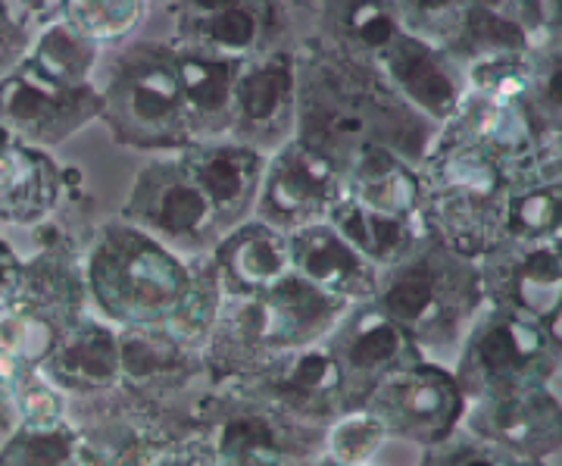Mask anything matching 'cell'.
<instances>
[{
  "mask_svg": "<svg viewBox=\"0 0 562 466\" xmlns=\"http://www.w3.org/2000/svg\"><path fill=\"white\" fill-rule=\"evenodd\" d=\"M438 132L435 122L387 85L379 66L347 57L325 41H313L297 54L294 138L341 176L366 147H387L419 166Z\"/></svg>",
  "mask_w": 562,
  "mask_h": 466,
  "instance_id": "6da1fadb",
  "label": "cell"
},
{
  "mask_svg": "<svg viewBox=\"0 0 562 466\" xmlns=\"http://www.w3.org/2000/svg\"><path fill=\"white\" fill-rule=\"evenodd\" d=\"M422 220L428 232L462 257L482 260L506 232L509 163L441 129L419 163Z\"/></svg>",
  "mask_w": 562,
  "mask_h": 466,
  "instance_id": "7a4b0ae2",
  "label": "cell"
},
{
  "mask_svg": "<svg viewBox=\"0 0 562 466\" xmlns=\"http://www.w3.org/2000/svg\"><path fill=\"white\" fill-rule=\"evenodd\" d=\"M347 307L294 273L260 295L222 298L220 320L203 351L213 382L244 379L281 354L319 345Z\"/></svg>",
  "mask_w": 562,
  "mask_h": 466,
  "instance_id": "3957f363",
  "label": "cell"
},
{
  "mask_svg": "<svg viewBox=\"0 0 562 466\" xmlns=\"http://www.w3.org/2000/svg\"><path fill=\"white\" fill-rule=\"evenodd\" d=\"M428 360L447 364L484 307L479 260L428 235L401 264L382 269L372 298Z\"/></svg>",
  "mask_w": 562,
  "mask_h": 466,
  "instance_id": "277c9868",
  "label": "cell"
},
{
  "mask_svg": "<svg viewBox=\"0 0 562 466\" xmlns=\"http://www.w3.org/2000/svg\"><path fill=\"white\" fill-rule=\"evenodd\" d=\"M85 282L91 310L110 323H169L191 288V260L120 217L88 244Z\"/></svg>",
  "mask_w": 562,
  "mask_h": 466,
  "instance_id": "5b68a950",
  "label": "cell"
},
{
  "mask_svg": "<svg viewBox=\"0 0 562 466\" xmlns=\"http://www.w3.org/2000/svg\"><path fill=\"white\" fill-rule=\"evenodd\" d=\"M98 88L103 98L101 122L116 144L172 154L194 144L172 41L125 44Z\"/></svg>",
  "mask_w": 562,
  "mask_h": 466,
  "instance_id": "8992f818",
  "label": "cell"
},
{
  "mask_svg": "<svg viewBox=\"0 0 562 466\" xmlns=\"http://www.w3.org/2000/svg\"><path fill=\"white\" fill-rule=\"evenodd\" d=\"M216 466H303L322 457L325 429L303 426L238 382L206 388L198 426Z\"/></svg>",
  "mask_w": 562,
  "mask_h": 466,
  "instance_id": "52a82bcc",
  "label": "cell"
},
{
  "mask_svg": "<svg viewBox=\"0 0 562 466\" xmlns=\"http://www.w3.org/2000/svg\"><path fill=\"white\" fill-rule=\"evenodd\" d=\"M560 366L562 351L541 323L484 301L453 357V376L465 401H475L550 386Z\"/></svg>",
  "mask_w": 562,
  "mask_h": 466,
  "instance_id": "ba28073f",
  "label": "cell"
},
{
  "mask_svg": "<svg viewBox=\"0 0 562 466\" xmlns=\"http://www.w3.org/2000/svg\"><path fill=\"white\" fill-rule=\"evenodd\" d=\"M122 220L144 229L184 260L210 254L222 238L213 203L179 154L172 160H150L140 169L122 203Z\"/></svg>",
  "mask_w": 562,
  "mask_h": 466,
  "instance_id": "9c48e42d",
  "label": "cell"
},
{
  "mask_svg": "<svg viewBox=\"0 0 562 466\" xmlns=\"http://www.w3.org/2000/svg\"><path fill=\"white\" fill-rule=\"evenodd\" d=\"M465 404L453 366L419 360L387 376L362 407L382 420L387 439L431 447L462 426Z\"/></svg>",
  "mask_w": 562,
  "mask_h": 466,
  "instance_id": "30bf717a",
  "label": "cell"
},
{
  "mask_svg": "<svg viewBox=\"0 0 562 466\" xmlns=\"http://www.w3.org/2000/svg\"><path fill=\"white\" fill-rule=\"evenodd\" d=\"M120 391L135 404L160 410L216 386L201 347L184 342L166 323L120 325Z\"/></svg>",
  "mask_w": 562,
  "mask_h": 466,
  "instance_id": "8fae6325",
  "label": "cell"
},
{
  "mask_svg": "<svg viewBox=\"0 0 562 466\" xmlns=\"http://www.w3.org/2000/svg\"><path fill=\"white\" fill-rule=\"evenodd\" d=\"M325 347L341 369L347 407L366 404L369 395L403 366L428 360L375 301L347 307L338 325L328 332Z\"/></svg>",
  "mask_w": 562,
  "mask_h": 466,
  "instance_id": "7c38bea8",
  "label": "cell"
},
{
  "mask_svg": "<svg viewBox=\"0 0 562 466\" xmlns=\"http://www.w3.org/2000/svg\"><path fill=\"white\" fill-rule=\"evenodd\" d=\"M101 110L98 81L81 88H60L25 73L22 66L0 79V129L44 151L101 120Z\"/></svg>",
  "mask_w": 562,
  "mask_h": 466,
  "instance_id": "4fadbf2b",
  "label": "cell"
},
{
  "mask_svg": "<svg viewBox=\"0 0 562 466\" xmlns=\"http://www.w3.org/2000/svg\"><path fill=\"white\" fill-rule=\"evenodd\" d=\"M297 129V57L266 51L238 63L232 95V142L250 144L262 154L279 151Z\"/></svg>",
  "mask_w": 562,
  "mask_h": 466,
  "instance_id": "5bb4252c",
  "label": "cell"
},
{
  "mask_svg": "<svg viewBox=\"0 0 562 466\" xmlns=\"http://www.w3.org/2000/svg\"><path fill=\"white\" fill-rule=\"evenodd\" d=\"M341 198V173L297 138L269 154L254 217L276 225L284 235L303 225L325 223Z\"/></svg>",
  "mask_w": 562,
  "mask_h": 466,
  "instance_id": "9a60e30c",
  "label": "cell"
},
{
  "mask_svg": "<svg viewBox=\"0 0 562 466\" xmlns=\"http://www.w3.org/2000/svg\"><path fill=\"white\" fill-rule=\"evenodd\" d=\"M232 382L254 391L266 404H272L303 426L325 429L344 410H350L344 395L341 369L325 342L281 354L276 360L262 364L257 373Z\"/></svg>",
  "mask_w": 562,
  "mask_h": 466,
  "instance_id": "2e32d148",
  "label": "cell"
},
{
  "mask_svg": "<svg viewBox=\"0 0 562 466\" xmlns=\"http://www.w3.org/2000/svg\"><path fill=\"white\" fill-rule=\"evenodd\" d=\"M462 429L516 461L550 464L562 454V401L550 386L475 398L465 404Z\"/></svg>",
  "mask_w": 562,
  "mask_h": 466,
  "instance_id": "e0dca14e",
  "label": "cell"
},
{
  "mask_svg": "<svg viewBox=\"0 0 562 466\" xmlns=\"http://www.w3.org/2000/svg\"><path fill=\"white\" fill-rule=\"evenodd\" d=\"M279 32L276 0H179L172 44L241 63L276 51Z\"/></svg>",
  "mask_w": 562,
  "mask_h": 466,
  "instance_id": "ac0fdd59",
  "label": "cell"
},
{
  "mask_svg": "<svg viewBox=\"0 0 562 466\" xmlns=\"http://www.w3.org/2000/svg\"><path fill=\"white\" fill-rule=\"evenodd\" d=\"M484 301L547 323L562 301V257L550 242L506 238L479 260Z\"/></svg>",
  "mask_w": 562,
  "mask_h": 466,
  "instance_id": "d6986e66",
  "label": "cell"
},
{
  "mask_svg": "<svg viewBox=\"0 0 562 466\" xmlns=\"http://www.w3.org/2000/svg\"><path fill=\"white\" fill-rule=\"evenodd\" d=\"M44 379L69 401H91L116 391L122 382L120 325L88 310L69 325L38 366Z\"/></svg>",
  "mask_w": 562,
  "mask_h": 466,
  "instance_id": "ffe728a7",
  "label": "cell"
},
{
  "mask_svg": "<svg viewBox=\"0 0 562 466\" xmlns=\"http://www.w3.org/2000/svg\"><path fill=\"white\" fill-rule=\"evenodd\" d=\"M379 69L403 101L416 107L438 129L460 110L465 98V76L460 63L443 47L413 32H403L387 47V54L379 60Z\"/></svg>",
  "mask_w": 562,
  "mask_h": 466,
  "instance_id": "44dd1931",
  "label": "cell"
},
{
  "mask_svg": "<svg viewBox=\"0 0 562 466\" xmlns=\"http://www.w3.org/2000/svg\"><path fill=\"white\" fill-rule=\"evenodd\" d=\"M179 157L213 203L222 235L254 217L269 154L250 144L220 138V142L188 144L184 151H179Z\"/></svg>",
  "mask_w": 562,
  "mask_h": 466,
  "instance_id": "7402d4cb",
  "label": "cell"
},
{
  "mask_svg": "<svg viewBox=\"0 0 562 466\" xmlns=\"http://www.w3.org/2000/svg\"><path fill=\"white\" fill-rule=\"evenodd\" d=\"M288 247H291V273L301 276L303 282L347 304L375 298L382 269L369 264L331 223H313L291 232Z\"/></svg>",
  "mask_w": 562,
  "mask_h": 466,
  "instance_id": "603a6c76",
  "label": "cell"
},
{
  "mask_svg": "<svg viewBox=\"0 0 562 466\" xmlns=\"http://www.w3.org/2000/svg\"><path fill=\"white\" fill-rule=\"evenodd\" d=\"M10 307H22L57 329H69L81 313L91 310L85 282V254L69 238H47L35 257L22 260L16 298Z\"/></svg>",
  "mask_w": 562,
  "mask_h": 466,
  "instance_id": "cb8c5ba5",
  "label": "cell"
},
{
  "mask_svg": "<svg viewBox=\"0 0 562 466\" xmlns=\"http://www.w3.org/2000/svg\"><path fill=\"white\" fill-rule=\"evenodd\" d=\"M225 298H250L291 276L288 235L257 217L228 229L210 251Z\"/></svg>",
  "mask_w": 562,
  "mask_h": 466,
  "instance_id": "d4e9b609",
  "label": "cell"
},
{
  "mask_svg": "<svg viewBox=\"0 0 562 466\" xmlns=\"http://www.w3.org/2000/svg\"><path fill=\"white\" fill-rule=\"evenodd\" d=\"M66 173L50 151L0 129V223L44 225L63 201Z\"/></svg>",
  "mask_w": 562,
  "mask_h": 466,
  "instance_id": "484cf974",
  "label": "cell"
},
{
  "mask_svg": "<svg viewBox=\"0 0 562 466\" xmlns=\"http://www.w3.org/2000/svg\"><path fill=\"white\" fill-rule=\"evenodd\" d=\"M506 232L519 242H553L562 232V147H535L509 163Z\"/></svg>",
  "mask_w": 562,
  "mask_h": 466,
  "instance_id": "4316f807",
  "label": "cell"
},
{
  "mask_svg": "<svg viewBox=\"0 0 562 466\" xmlns=\"http://www.w3.org/2000/svg\"><path fill=\"white\" fill-rule=\"evenodd\" d=\"M341 191L350 201L362 203L384 217L422 220L419 166L406 163L387 147H366L344 169Z\"/></svg>",
  "mask_w": 562,
  "mask_h": 466,
  "instance_id": "83f0119b",
  "label": "cell"
},
{
  "mask_svg": "<svg viewBox=\"0 0 562 466\" xmlns=\"http://www.w3.org/2000/svg\"><path fill=\"white\" fill-rule=\"evenodd\" d=\"M176 63H179L181 95H184V107H188V122H191L194 142L228 138L238 60L203 54V51H191V47H179L176 44Z\"/></svg>",
  "mask_w": 562,
  "mask_h": 466,
  "instance_id": "f1b7e54d",
  "label": "cell"
},
{
  "mask_svg": "<svg viewBox=\"0 0 562 466\" xmlns=\"http://www.w3.org/2000/svg\"><path fill=\"white\" fill-rule=\"evenodd\" d=\"M347 242L360 251L369 264H375L379 269L401 264L406 260L416 247H419L431 232L425 220H397V217H384L375 213L362 203L350 201L341 191V198L335 201L328 220Z\"/></svg>",
  "mask_w": 562,
  "mask_h": 466,
  "instance_id": "f546056e",
  "label": "cell"
},
{
  "mask_svg": "<svg viewBox=\"0 0 562 466\" xmlns=\"http://www.w3.org/2000/svg\"><path fill=\"white\" fill-rule=\"evenodd\" d=\"M325 16L331 20V47L372 66L406 32L394 0H325Z\"/></svg>",
  "mask_w": 562,
  "mask_h": 466,
  "instance_id": "4dcf8cb0",
  "label": "cell"
},
{
  "mask_svg": "<svg viewBox=\"0 0 562 466\" xmlns=\"http://www.w3.org/2000/svg\"><path fill=\"white\" fill-rule=\"evenodd\" d=\"M101 57L103 47L79 35L76 29H69L63 20H54L41 25L38 35H32V47L20 66L50 85L81 88L94 81L101 69Z\"/></svg>",
  "mask_w": 562,
  "mask_h": 466,
  "instance_id": "1f68e13d",
  "label": "cell"
},
{
  "mask_svg": "<svg viewBox=\"0 0 562 466\" xmlns=\"http://www.w3.org/2000/svg\"><path fill=\"white\" fill-rule=\"evenodd\" d=\"M519 107L543 147H562V47L541 41L531 51V81Z\"/></svg>",
  "mask_w": 562,
  "mask_h": 466,
  "instance_id": "d6a6232c",
  "label": "cell"
},
{
  "mask_svg": "<svg viewBox=\"0 0 562 466\" xmlns=\"http://www.w3.org/2000/svg\"><path fill=\"white\" fill-rule=\"evenodd\" d=\"M0 466H88V457L72 420L20 423L0 445Z\"/></svg>",
  "mask_w": 562,
  "mask_h": 466,
  "instance_id": "836d02e7",
  "label": "cell"
},
{
  "mask_svg": "<svg viewBox=\"0 0 562 466\" xmlns=\"http://www.w3.org/2000/svg\"><path fill=\"white\" fill-rule=\"evenodd\" d=\"M147 7L150 0H63L57 20L98 47H113L138 32Z\"/></svg>",
  "mask_w": 562,
  "mask_h": 466,
  "instance_id": "e575fe53",
  "label": "cell"
},
{
  "mask_svg": "<svg viewBox=\"0 0 562 466\" xmlns=\"http://www.w3.org/2000/svg\"><path fill=\"white\" fill-rule=\"evenodd\" d=\"M384 442H387V429L382 426V420L366 407H350L325 426L322 457L344 466H369Z\"/></svg>",
  "mask_w": 562,
  "mask_h": 466,
  "instance_id": "d590c367",
  "label": "cell"
},
{
  "mask_svg": "<svg viewBox=\"0 0 562 466\" xmlns=\"http://www.w3.org/2000/svg\"><path fill=\"white\" fill-rule=\"evenodd\" d=\"M465 91L494 98V101H522L531 81V51L528 54H503L462 66Z\"/></svg>",
  "mask_w": 562,
  "mask_h": 466,
  "instance_id": "8d00e7d4",
  "label": "cell"
},
{
  "mask_svg": "<svg viewBox=\"0 0 562 466\" xmlns=\"http://www.w3.org/2000/svg\"><path fill=\"white\" fill-rule=\"evenodd\" d=\"M516 457L503 454L501 447L487 445L469 429H457L443 442L431 447H422L419 466H513Z\"/></svg>",
  "mask_w": 562,
  "mask_h": 466,
  "instance_id": "74e56055",
  "label": "cell"
},
{
  "mask_svg": "<svg viewBox=\"0 0 562 466\" xmlns=\"http://www.w3.org/2000/svg\"><path fill=\"white\" fill-rule=\"evenodd\" d=\"M29 47H32V35L25 16H16V10L7 0H0V79L25 60Z\"/></svg>",
  "mask_w": 562,
  "mask_h": 466,
  "instance_id": "f35d334b",
  "label": "cell"
},
{
  "mask_svg": "<svg viewBox=\"0 0 562 466\" xmlns=\"http://www.w3.org/2000/svg\"><path fill=\"white\" fill-rule=\"evenodd\" d=\"M472 7L491 10L503 20L519 22L538 41H543V0H465Z\"/></svg>",
  "mask_w": 562,
  "mask_h": 466,
  "instance_id": "ab89813d",
  "label": "cell"
},
{
  "mask_svg": "<svg viewBox=\"0 0 562 466\" xmlns=\"http://www.w3.org/2000/svg\"><path fill=\"white\" fill-rule=\"evenodd\" d=\"M154 466H216L213 464V454L203 442L201 435L194 439H181V442H172L160 451V457L154 461Z\"/></svg>",
  "mask_w": 562,
  "mask_h": 466,
  "instance_id": "60d3db41",
  "label": "cell"
},
{
  "mask_svg": "<svg viewBox=\"0 0 562 466\" xmlns=\"http://www.w3.org/2000/svg\"><path fill=\"white\" fill-rule=\"evenodd\" d=\"M22 276V257L0 238V310L13 304Z\"/></svg>",
  "mask_w": 562,
  "mask_h": 466,
  "instance_id": "b9f144b4",
  "label": "cell"
},
{
  "mask_svg": "<svg viewBox=\"0 0 562 466\" xmlns=\"http://www.w3.org/2000/svg\"><path fill=\"white\" fill-rule=\"evenodd\" d=\"M60 3L63 0H20L25 20H35L41 25H47V22H54L60 16Z\"/></svg>",
  "mask_w": 562,
  "mask_h": 466,
  "instance_id": "7bdbcfd3",
  "label": "cell"
},
{
  "mask_svg": "<svg viewBox=\"0 0 562 466\" xmlns=\"http://www.w3.org/2000/svg\"><path fill=\"white\" fill-rule=\"evenodd\" d=\"M16 426H20V413H16L13 401H10L7 388L0 386V445L16 432Z\"/></svg>",
  "mask_w": 562,
  "mask_h": 466,
  "instance_id": "ee69618b",
  "label": "cell"
},
{
  "mask_svg": "<svg viewBox=\"0 0 562 466\" xmlns=\"http://www.w3.org/2000/svg\"><path fill=\"white\" fill-rule=\"evenodd\" d=\"M543 329H547V335H550V339L557 342V347L562 351V301H560V307L553 310V317L543 323Z\"/></svg>",
  "mask_w": 562,
  "mask_h": 466,
  "instance_id": "f6af8a7d",
  "label": "cell"
},
{
  "mask_svg": "<svg viewBox=\"0 0 562 466\" xmlns=\"http://www.w3.org/2000/svg\"><path fill=\"white\" fill-rule=\"evenodd\" d=\"M303 466H344V464H335V461H328V457H316V461H310V464Z\"/></svg>",
  "mask_w": 562,
  "mask_h": 466,
  "instance_id": "bcb514c9",
  "label": "cell"
},
{
  "mask_svg": "<svg viewBox=\"0 0 562 466\" xmlns=\"http://www.w3.org/2000/svg\"><path fill=\"white\" fill-rule=\"evenodd\" d=\"M562 0H543V10H560Z\"/></svg>",
  "mask_w": 562,
  "mask_h": 466,
  "instance_id": "7dc6e473",
  "label": "cell"
},
{
  "mask_svg": "<svg viewBox=\"0 0 562 466\" xmlns=\"http://www.w3.org/2000/svg\"><path fill=\"white\" fill-rule=\"evenodd\" d=\"M513 466H553V464H538V461H516Z\"/></svg>",
  "mask_w": 562,
  "mask_h": 466,
  "instance_id": "c3c4849f",
  "label": "cell"
},
{
  "mask_svg": "<svg viewBox=\"0 0 562 466\" xmlns=\"http://www.w3.org/2000/svg\"><path fill=\"white\" fill-rule=\"evenodd\" d=\"M550 244L557 247V254H560V257H562V232H560V235H557V238H553V242H550Z\"/></svg>",
  "mask_w": 562,
  "mask_h": 466,
  "instance_id": "681fc988",
  "label": "cell"
},
{
  "mask_svg": "<svg viewBox=\"0 0 562 466\" xmlns=\"http://www.w3.org/2000/svg\"><path fill=\"white\" fill-rule=\"evenodd\" d=\"M394 3H397V0H394Z\"/></svg>",
  "mask_w": 562,
  "mask_h": 466,
  "instance_id": "f907efd6",
  "label": "cell"
}]
</instances>
